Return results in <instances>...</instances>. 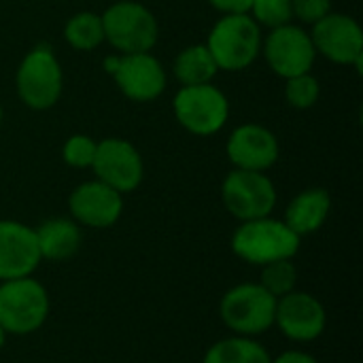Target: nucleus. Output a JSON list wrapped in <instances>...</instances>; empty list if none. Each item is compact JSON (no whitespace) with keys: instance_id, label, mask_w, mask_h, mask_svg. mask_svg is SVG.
Masks as SVG:
<instances>
[{"instance_id":"obj_1","label":"nucleus","mask_w":363,"mask_h":363,"mask_svg":"<svg viewBox=\"0 0 363 363\" xmlns=\"http://www.w3.org/2000/svg\"><path fill=\"white\" fill-rule=\"evenodd\" d=\"M302 238L287 228L283 219L262 217L240 221L232 234V251L238 259L251 266H266L279 259H294L300 251Z\"/></svg>"},{"instance_id":"obj_7","label":"nucleus","mask_w":363,"mask_h":363,"mask_svg":"<svg viewBox=\"0 0 363 363\" xmlns=\"http://www.w3.org/2000/svg\"><path fill=\"white\" fill-rule=\"evenodd\" d=\"M172 108L177 121L194 136L217 134L230 117L225 94L211 83L181 87L172 100Z\"/></svg>"},{"instance_id":"obj_12","label":"nucleus","mask_w":363,"mask_h":363,"mask_svg":"<svg viewBox=\"0 0 363 363\" xmlns=\"http://www.w3.org/2000/svg\"><path fill=\"white\" fill-rule=\"evenodd\" d=\"M274 328L291 342H315L328 328V313L319 298L306 291L294 289L277 300Z\"/></svg>"},{"instance_id":"obj_11","label":"nucleus","mask_w":363,"mask_h":363,"mask_svg":"<svg viewBox=\"0 0 363 363\" xmlns=\"http://www.w3.org/2000/svg\"><path fill=\"white\" fill-rule=\"evenodd\" d=\"M262 51L272 72L283 79L311 72L317 60L311 34L294 23L270 30L262 45Z\"/></svg>"},{"instance_id":"obj_24","label":"nucleus","mask_w":363,"mask_h":363,"mask_svg":"<svg viewBox=\"0 0 363 363\" xmlns=\"http://www.w3.org/2000/svg\"><path fill=\"white\" fill-rule=\"evenodd\" d=\"M285 81H287L285 83V98H287L289 106L304 111V108H311L317 104L319 94H321V85L311 72H304V74H298V77H291Z\"/></svg>"},{"instance_id":"obj_21","label":"nucleus","mask_w":363,"mask_h":363,"mask_svg":"<svg viewBox=\"0 0 363 363\" xmlns=\"http://www.w3.org/2000/svg\"><path fill=\"white\" fill-rule=\"evenodd\" d=\"M66 43L77 51H91L104 40L102 17L91 11H81L72 15L64 26Z\"/></svg>"},{"instance_id":"obj_17","label":"nucleus","mask_w":363,"mask_h":363,"mask_svg":"<svg viewBox=\"0 0 363 363\" xmlns=\"http://www.w3.org/2000/svg\"><path fill=\"white\" fill-rule=\"evenodd\" d=\"M332 211V198L321 187H311L300 191L285 211V223L300 238L319 232Z\"/></svg>"},{"instance_id":"obj_10","label":"nucleus","mask_w":363,"mask_h":363,"mask_svg":"<svg viewBox=\"0 0 363 363\" xmlns=\"http://www.w3.org/2000/svg\"><path fill=\"white\" fill-rule=\"evenodd\" d=\"M311 40L315 51L334 64L357 66L363 62V30L357 19L342 13H328L317 23H313Z\"/></svg>"},{"instance_id":"obj_19","label":"nucleus","mask_w":363,"mask_h":363,"mask_svg":"<svg viewBox=\"0 0 363 363\" xmlns=\"http://www.w3.org/2000/svg\"><path fill=\"white\" fill-rule=\"evenodd\" d=\"M172 72L177 77V81L187 87V85H204L211 83L215 79V74L219 72L217 62L213 60L211 51L206 45H191L185 47L174 64H172Z\"/></svg>"},{"instance_id":"obj_28","label":"nucleus","mask_w":363,"mask_h":363,"mask_svg":"<svg viewBox=\"0 0 363 363\" xmlns=\"http://www.w3.org/2000/svg\"><path fill=\"white\" fill-rule=\"evenodd\" d=\"M270 363H317V359L311 353H306V351L291 349V351H285L279 357L270 359Z\"/></svg>"},{"instance_id":"obj_8","label":"nucleus","mask_w":363,"mask_h":363,"mask_svg":"<svg viewBox=\"0 0 363 363\" xmlns=\"http://www.w3.org/2000/svg\"><path fill=\"white\" fill-rule=\"evenodd\" d=\"M221 202L238 221L270 217L277 206V187L266 172L234 168L221 183Z\"/></svg>"},{"instance_id":"obj_23","label":"nucleus","mask_w":363,"mask_h":363,"mask_svg":"<svg viewBox=\"0 0 363 363\" xmlns=\"http://www.w3.org/2000/svg\"><path fill=\"white\" fill-rule=\"evenodd\" d=\"M249 15L255 19V23L262 28H281L291 23L294 19V9H291V0H253Z\"/></svg>"},{"instance_id":"obj_30","label":"nucleus","mask_w":363,"mask_h":363,"mask_svg":"<svg viewBox=\"0 0 363 363\" xmlns=\"http://www.w3.org/2000/svg\"><path fill=\"white\" fill-rule=\"evenodd\" d=\"M0 125H2V106H0Z\"/></svg>"},{"instance_id":"obj_18","label":"nucleus","mask_w":363,"mask_h":363,"mask_svg":"<svg viewBox=\"0 0 363 363\" xmlns=\"http://www.w3.org/2000/svg\"><path fill=\"white\" fill-rule=\"evenodd\" d=\"M36 245L40 251V259L51 262H66L70 259L79 247H81V225H77L72 219L66 217H53L43 221L38 228H34Z\"/></svg>"},{"instance_id":"obj_20","label":"nucleus","mask_w":363,"mask_h":363,"mask_svg":"<svg viewBox=\"0 0 363 363\" xmlns=\"http://www.w3.org/2000/svg\"><path fill=\"white\" fill-rule=\"evenodd\" d=\"M270 353L257 338L228 336L204 353L202 363H270Z\"/></svg>"},{"instance_id":"obj_29","label":"nucleus","mask_w":363,"mask_h":363,"mask_svg":"<svg viewBox=\"0 0 363 363\" xmlns=\"http://www.w3.org/2000/svg\"><path fill=\"white\" fill-rule=\"evenodd\" d=\"M6 338H9V336H6V332L0 328V351H2V349H4V345H6Z\"/></svg>"},{"instance_id":"obj_22","label":"nucleus","mask_w":363,"mask_h":363,"mask_svg":"<svg viewBox=\"0 0 363 363\" xmlns=\"http://www.w3.org/2000/svg\"><path fill=\"white\" fill-rule=\"evenodd\" d=\"M270 296L277 300L291 294L298 285V268L291 259H279L262 266V274L257 281Z\"/></svg>"},{"instance_id":"obj_9","label":"nucleus","mask_w":363,"mask_h":363,"mask_svg":"<svg viewBox=\"0 0 363 363\" xmlns=\"http://www.w3.org/2000/svg\"><path fill=\"white\" fill-rule=\"evenodd\" d=\"M104 70L113 74L121 94L134 102H151L166 89V70L149 51L111 55L104 60Z\"/></svg>"},{"instance_id":"obj_26","label":"nucleus","mask_w":363,"mask_h":363,"mask_svg":"<svg viewBox=\"0 0 363 363\" xmlns=\"http://www.w3.org/2000/svg\"><path fill=\"white\" fill-rule=\"evenodd\" d=\"M294 17L304 23H317L321 17L332 13V0H291Z\"/></svg>"},{"instance_id":"obj_16","label":"nucleus","mask_w":363,"mask_h":363,"mask_svg":"<svg viewBox=\"0 0 363 363\" xmlns=\"http://www.w3.org/2000/svg\"><path fill=\"white\" fill-rule=\"evenodd\" d=\"M279 153L281 147L277 136L259 123L238 125L228 138V157L234 168L240 170L264 172L277 164Z\"/></svg>"},{"instance_id":"obj_15","label":"nucleus","mask_w":363,"mask_h":363,"mask_svg":"<svg viewBox=\"0 0 363 363\" xmlns=\"http://www.w3.org/2000/svg\"><path fill=\"white\" fill-rule=\"evenodd\" d=\"M40 262L34 228L0 219V281L32 277Z\"/></svg>"},{"instance_id":"obj_25","label":"nucleus","mask_w":363,"mask_h":363,"mask_svg":"<svg viewBox=\"0 0 363 363\" xmlns=\"http://www.w3.org/2000/svg\"><path fill=\"white\" fill-rule=\"evenodd\" d=\"M96 149H98L96 140H91L85 134H74L64 143L62 157L70 168H91L94 157H96Z\"/></svg>"},{"instance_id":"obj_14","label":"nucleus","mask_w":363,"mask_h":363,"mask_svg":"<svg viewBox=\"0 0 363 363\" xmlns=\"http://www.w3.org/2000/svg\"><path fill=\"white\" fill-rule=\"evenodd\" d=\"M70 219L77 225L106 230L115 225L123 213V196L102 181H85L72 189L68 198Z\"/></svg>"},{"instance_id":"obj_27","label":"nucleus","mask_w":363,"mask_h":363,"mask_svg":"<svg viewBox=\"0 0 363 363\" xmlns=\"http://www.w3.org/2000/svg\"><path fill=\"white\" fill-rule=\"evenodd\" d=\"M208 4L223 15H240L251 11L253 0H208Z\"/></svg>"},{"instance_id":"obj_4","label":"nucleus","mask_w":363,"mask_h":363,"mask_svg":"<svg viewBox=\"0 0 363 363\" xmlns=\"http://www.w3.org/2000/svg\"><path fill=\"white\" fill-rule=\"evenodd\" d=\"M277 298L259 283H240L228 289L219 302V317L234 336L257 338L274 328Z\"/></svg>"},{"instance_id":"obj_2","label":"nucleus","mask_w":363,"mask_h":363,"mask_svg":"<svg viewBox=\"0 0 363 363\" xmlns=\"http://www.w3.org/2000/svg\"><path fill=\"white\" fill-rule=\"evenodd\" d=\"M51 311L49 294L34 277L0 281V328L6 336L38 332Z\"/></svg>"},{"instance_id":"obj_5","label":"nucleus","mask_w":363,"mask_h":363,"mask_svg":"<svg viewBox=\"0 0 363 363\" xmlns=\"http://www.w3.org/2000/svg\"><path fill=\"white\" fill-rule=\"evenodd\" d=\"M15 87L19 100L32 111H47L57 104L64 87L62 66L47 45H36L21 60Z\"/></svg>"},{"instance_id":"obj_13","label":"nucleus","mask_w":363,"mask_h":363,"mask_svg":"<svg viewBox=\"0 0 363 363\" xmlns=\"http://www.w3.org/2000/svg\"><path fill=\"white\" fill-rule=\"evenodd\" d=\"M91 168L98 181L113 187L121 196L138 189L145 177V164L138 149L123 138L100 140Z\"/></svg>"},{"instance_id":"obj_6","label":"nucleus","mask_w":363,"mask_h":363,"mask_svg":"<svg viewBox=\"0 0 363 363\" xmlns=\"http://www.w3.org/2000/svg\"><path fill=\"white\" fill-rule=\"evenodd\" d=\"M100 17L104 26V40H108L121 53L151 51L160 38L155 15L140 2L119 0Z\"/></svg>"},{"instance_id":"obj_3","label":"nucleus","mask_w":363,"mask_h":363,"mask_svg":"<svg viewBox=\"0 0 363 363\" xmlns=\"http://www.w3.org/2000/svg\"><path fill=\"white\" fill-rule=\"evenodd\" d=\"M206 47L219 70L240 72L249 68L262 51V28L249 13L223 15L213 26Z\"/></svg>"}]
</instances>
